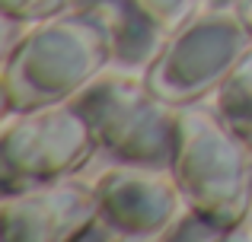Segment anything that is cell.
<instances>
[{"instance_id": "obj_1", "label": "cell", "mask_w": 252, "mask_h": 242, "mask_svg": "<svg viewBox=\"0 0 252 242\" xmlns=\"http://www.w3.org/2000/svg\"><path fill=\"white\" fill-rule=\"evenodd\" d=\"M112 64L105 32L74 10L38 19L6 48L3 108L26 112L74 99Z\"/></svg>"}, {"instance_id": "obj_2", "label": "cell", "mask_w": 252, "mask_h": 242, "mask_svg": "<svg viewBox=\"0 0 252 242\" xmlns=\"http://www.w3.org/2000/svg\"><path fill=\"white\" fill-rule=\"evenodd\" d=\"M169 175L185 204L208 214L227 230H240L252 211V150L214 108L185 106Z\"/></svg>"}, {"instance_id": "obj_3", "label": "cell", "mask_w": 252, "mask_h": 242, "mask_svg": "<svg viewBox=\"0 0 252 242\" xmlns=\"http://www.w3.org/2000/svg\"><path fill=\"white\" fill-rule=\"evenodd\" d=\"M90 121L96 147L125 166L169 169L179 140V112L147 80L102 74L74 96Z\"/></svg>"}, {"instance_id": "obj_4", "label": "cell", "mask_w": 252, "mask_h": 242, "mask_svg": "<svg viewBox=\"0 0 252 242\" xmlns=\"http://www.w3.org/2000/svg\"><path fill=\"white\" fill-rule=\"evenodd\" d=\"M249 51L252 35L236 10H198L166 35L144 67V80L169 106H198L217 93Z\"/></svg>"}, {"instance_id": "obj_5", "label": "cell", "mask_w": 252, "mask_h": 242, "mask_svg": "<svg viewBox=\"0 0 252 242\" xmlns=\"http://www.w3.org/2000/svg\"><path fill=\"white\" fill-rule=\"evenodd\" d=\"M90 121L74 99L10 112L0 131V188L3 194L74 175L96 153Z\"/></svg>"}, {"instance_id": "obj_6", "label": "cell", "mask_w": 252, "mask_h": 242, "mask_svg": "<svg viewBox=\"0 0 252 242\" xmlns=\"http://www.w3.org/2000/svg\"><path fill=\"white\" fill-rule=\"evenodd\" d=\"M96 220V188L74 179H58L3 194L0 236L10 242H74L83 239Z\"/></svg>"}, {"instance_id": "obj_7", "label": "cell", "mask_w": 252, "mask_h": 242, "mask_svg": "<svg viewBox=\"0 0 252 242\" xmlns=\"http://www.w3.org/2000/svg\"><path fill=\"white\" fill-rule=\"evenodd\" d=\"M93 188L99 198V220L115 239H160L185 204L172 175L147 166L122 162L99 175Z\"/></svg>"}, {"instance_id": "obj_8", "label": "cell", "mask_w": 252, "mask_h": 242, "mask_svg": "<svg viewBox=\"0 0 252 242\" xmlns=\"http://www.w3.org/2000/svg\"><path fill=\"white\" fill-rule=\"evenodd\" d=\"M70 10L93 19L105 32L112 64L147 67L169 32L141 10L137 0H70Z\"/></svg>"}, {"instance_id": "obj_9", "label": "cell", "mask_w": 252, "mask_h": 242, "mask_svg": "<svg viewBox=\"0 0 252 242\" xmlns=\"http://www.w3.org/2000/svg\"><path fill=\"white\" fill-rule=\"evenodd\" d=\"M214 112L252 150V51L230 70L214 93Z\"/></svg>"}, {"instance_id": "obj_10", "label": "cell", "mask_w": 252, "mask_h": 242, "mask_svg": "<svg viewBox=\"0 0 252 242\" xmlns=\"http://www.w3.org/2000/svg\"><path fill=\"white\" fill-rule=\"evenodd\" d=\"M230 236H236V233L227 230L223 223H217V220H211L208 214L185 204V211H179V217L166 226V233L160 239L163 242H223Z\"/></svg>"}, {"instance_id": "obj_11", "label": "cell", "mask_w": 252, "mask_h": 242, "mask_svg": "<svg viewBox=\"0 0 252 242\" xmlns=\"http://www.w3.org/2000/svg\"><path fill=\"white\" fill-rule=\"evenodd\" d=\"M141 10L147 13L154 23H160L166 32L179 29L185 19H191L198 13V3L201 0H137Z\"/></svg>"}, {"instance_id": "obj_12", "label": "cell", "mask_w": 252, "mask_h": 242, "mask_svg": "<svg viewBox=\"0 0 252 242\" xmlns=\"http://www.w3.org/2000/svg\"><path fill=\"white\" fill-rule=\"evenodd\" d=\"M64 10H70V0H0L3 19H16V23H38Z\"/></svg>"}, {"instance_id": "obj_13", "label": "cell", "mask_w": 252, "mask_h": 242, "mask_svg": "<svg viewBox=\"0 0 252 242\" xmlns=\"http://www.w3.org/2000/svg\"><path fill=\"white\" fill-rule=\"evenodd\" d=\"M236 13H240V19L246 23V29L252 35V0H236Z\"/></svg>"}, {"instance_id": "obj_14", "label": "cell", "mask_w": 252, "mask_h": 242, "mask_svg": "<svg viewBox=\"0 0 252 242\" xmlns=\"http://www.w3.org/2000/svg\"><path fill=\"white\" fill-rule=\"evenodd\" d=\"M208 3H230V0H208Z\"/></svg>"}]
</instances>
